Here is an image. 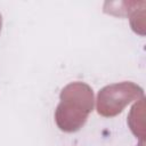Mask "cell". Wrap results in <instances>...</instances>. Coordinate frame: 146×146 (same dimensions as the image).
<instances>
[]
</instances>
